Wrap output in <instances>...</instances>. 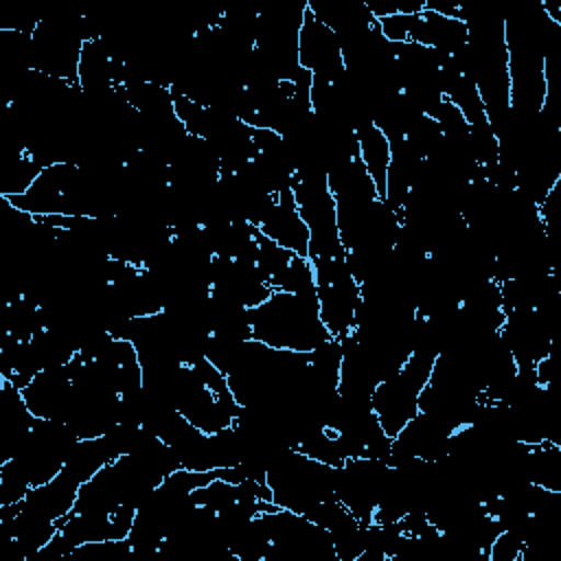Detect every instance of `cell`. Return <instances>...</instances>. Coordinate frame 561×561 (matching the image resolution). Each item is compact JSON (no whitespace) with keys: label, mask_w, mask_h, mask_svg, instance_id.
<instances>
[{"label":"cell","mask_w":561,"mask_h":561,"mask_svg":"<svg viewBox=\"0 0 561 561\" xmlns=\"http://www.w3.org/2000/svg\"><path fill=\"white\" fill-rule=\"evenodd\" d=\"M256 230L283 250H289L298 256L309 254V228L298 213L291 186L276 193V199L259 221Z\"/></svg>","instance_id":"obj_2"},{"label":"cell","mask_w":561,"mask_h":561,"mask_svg":"<svg viewBox=\"0 0 561 561\" xmlns=\"http://www.w3.org/2000/svg\"><path fill=\"white\" fill-rule=\"evenodd\" d=\"M248 316L252 340L278 351L313 353L331 337L318 313L316 287L302 291L274 289Z\"/></svg>","instance_id":"obj_1"},{"label":"cell","mask_w":561,"mask_h":561,"mask_svg":"<svg viewBox=\"0 0 561 561\" xmlns=\"http://www.w3.org/2000/svg\"><path fill=\"white\" fill-rule=\"evenodd\" d=\"M355 145H357V158L362 167L366 169V173L377 186L379 197L383 199L386 178L392 160L390 138L373 121H366L355 129Z\"/></svg>","instance_id":"obj_3"}]
</instances>
